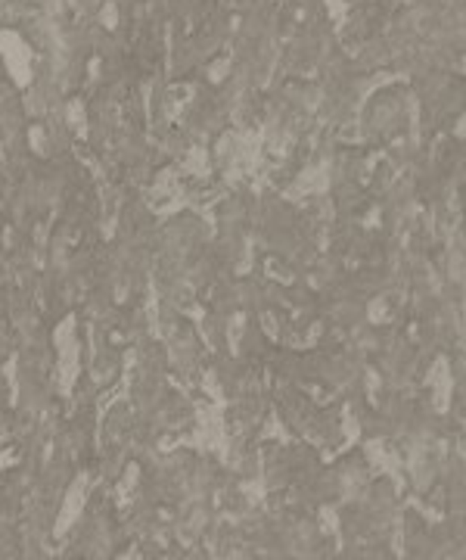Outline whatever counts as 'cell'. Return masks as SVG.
Instances as JSON below:
<instances>
[{"label": "cell", "mask_w": 466, "mask_h": 560, "mask_svg": "<svg viewBox=\"0 0 466 560\" xmlns=\"http://www.w3.org/2000/svg\"><path fill=\"white\" fill-rule=\"evenodd\" d=\"M103 22L106 25H115V6H112V3L103 10Z\"/></svg>", "instance_id": "2"}, {"label": "cell", "mask_w": 466, "mask_h": 560, "mask_svg": "<svg viewBox=\"0 0 466 560\" xmlns=\"http://www.w3.org/2000/svg\"><path fill=\"white\" fill-rule=\"evenodd\" d=\"M0 50L6 53V59H10V72H13V78H16L19 84H25L29 81V50H25V44L19 41L13 31H3L0 35Z\"/></svg>", "instance_id": "1"}]
</instances>
